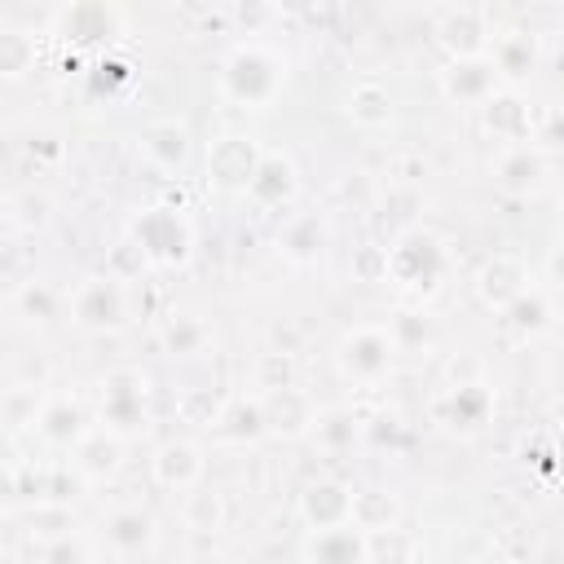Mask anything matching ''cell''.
I'll use <instances>...</instances> for the list:
<instances>
[{"label":"cell","instance_id":"6da1fadb","mask_svg":"<svg viewBox=\"0 0 564 564\" xmlns=\"http://www.w3.org/2000/svg\"><path fill=\"white\" fill-rule=\"evenodd\" d=\"M286 84V66L278 53H269L264 44H242L225 57V70H220V93L242 106V110H264L278 88Z\"/></svg>","mask_w":564,"mask_h":564},{"label":"cell","instance_id":"7a4b0ae2","mask_svg":"<svg viewBox=\"0 0 564 564\" xmlns=\"http://www.w3.org/2000/svg\"><path fill=\"white\" fill-rule=\"evenodd\" d=\"M383 273L414 295H432L441 273H445V247L427 234V229H405L397 238V247L383 256Z\"/></svg>","mask_w":564,"mask_h":564},{"label":"cell","instance_id":"3957f363","mask_svg":"<svg viewBox=\"0 0 564 564\" xmlns=\"http://www.w3.org/2000/svg\"><path fill=\"white\" fill-rule=\"evenodd\" d=\"M397 352H401L397 335L366 322V326H352V330L339 339V370H344L348 379H357V383H379V379L392 370Z\"/></svg>","mask_w":564,"mask_h":564},{"label":"cell","instance_id":"277c9868","mask_svg":"<svg viewBox=\"0 0 564 564\" xmlns=\"http://www.w3.org/2000/svg\"><path fill=\"white\" fill-rule=\"evenodd\" d=\"M97 414L110 432L119 436H132L145 427V375L123 366V370H110L101 379V401H97Z\"/></svg>","mask_w":564,"mask_h":564},{"label":"cell","instance_id":"5b68a950","mask_svg":"<svg viewBox=\"0 0 564 564\" xmlns=\"http://www.w3.org/2000/svg\"><path fill=\"white\" fill-rule=\"evenodd\" d=\"M132 238H137L141 256L154 260V264H176V260L189 256V229H185V220L172 207L141 212L137 225H132Z\"/></svg>","mask_w":564,"mask_h":564},{"label":"cell","instance_id":"8992f818","mask_svg":"<svg viewBox=\"0 0 564 564\" xmlns=\"http://www.w3.org/2000/svg\"><path fill=\"white\" fill-rule=\"evenodd\" d=\"M128 317V300L115 278H84L70 295V322L84 330H115Z\"/></svg>","mask_w":564,"mask_h":564},{"label":"cell","instance_id":"52a82bcc","mask_svg":"<svg viewBox=\"0 0 564 564\" xmlns=\"http://www.w3.org/2000/svg\"><path fill=\"white\" fill-rule=\"evenodd\" d=\"M498 84H502V75H498V66H494L489 53L454 57V62L445 66V75H441L445 97L458 101V106H485V101L498 93Z\"/></svg>","mask_w":564,"mask_h":564},{"label":"cell","instance_id":"ba28073f","mask_svg":"<svg viewBox=\"0 0 564 564\" xmlns=\"http://www.w3.org/2000/svg\"><path fill=\"white\" fill-rule=\"evenodd\" d=\"M101 538H106L110 555L137 560V555H150V551H154L159 529H154V516H150V511H141V507H115V511L101 520Z\"/></svg>","mask_w":564,"mask_h":564},{"label":"cell","instance_id":"9c48e42d","mask_svg":"<svg viewBox=\"0 0 564 564\" xmlns=\"http://www.w3.org/2000/svg\"><path fill=\"white\" fill-rule=\"evenodd\" d=\"M489 392L480 383H458V388H445L436 401H432V419L449 432H476L485 419H489Z\"/></svg>","mask_w":564,"mask_h":564},{"label":"cell","instance_id":"30bf717a","mask_svg":"<svg viewBox=\"0 0 564 564\" xmlns=\"http://www.w3.org/2000/svg\"><path fill=\"white\" fill-rule=\"evenodd\" d=\"M436 40H441V48H445L449 57H476V53H489L494 31H489V22H485L476 9L458 4V9H449V13L436 22Z\"/></svg>","mask_w":564,"mask_h":564},{"label":"cell","instance_id":"8fae6325","mask_svg":"<svg viewBox=\"0 0 564 564\" xmlns=\"http://www.w3.org/2000/svg\"><path fill=\"white\" fill-rule=\"evenodd\" d=\"M260 159H264V154H260L251 141H242V137H220V141L207 150V172H212V181L225 185V189H247L251 176H256V167H260Z\"/></svg>","mask_w":564,"mask_h":564},{"label":"cell","instance_id":"7c38bea8","mask_svg":"<svg viewBox=\"0 0 564 564\" xmlns=\"http://www.w3.org/2000/svg\"><path fill=\"white\" fill-rule=\"evenodd\" d=\"M542 176H546V154L529 141L507 145L494 163V181H498L502 194H533L542 185Z\"/></svg>","mask_w":564,"mask_h":564},{"label":"cell","instance_id":"4fadbf2b","mask_svg":"<svg viewBox=\"0 0 564 564\" xmlns=\"http://www.w3.org/2000/svg\"><path fill=\"white\" fill-rule=\"evenodd\" d=\"M300 555L317 560V564H357V560H366V529L352 520L330 524V529H313V538L304 542Z\"/></svg>","mask_w":564,"mask_h":564},{"label":"cell","instance_id":"5bb4252c","mask_svg":"<svg viewBox=\"0 0 564 564\" xmlns=\"http://www.w3.org/2000/svg\"><path fill=\"white\" fill-rule=\"evenodd\" d=\"M35 432H40L48 445L75 449L79 436L88 432V410H84L75 397H44V410H40V419H35Z\"/></svg>","mask_w":564,"mask_h":564},{"label":"cell","instance_id":"9a60e30c","mask_svg":"<svg viewBox=\"0 0 564 564\" xmlns=\"http://www.w3.org/2000/svg\"><path fill=\"white\" fill-rule=\"evenodd\" d=\"M154 480L163 489H176V494L194 489L203 480V449L194 441H167V445H159V454H154Z\"/></svg>","mask_w":564,"mask_h":564},{"label":"cell","instance_id":"2e32d148","mask_svg":"<svg viewBox=\"0 0 564 564\" xmlns=\"http://www.w3.org/2000/svg\"><path fill=\"white\" fill-rule=\"evenodd\" d=\"M119 463H123V436L119 432H110V427H88L84 436H79V445H75V471L79 476H88V480H106V476H115L119 471Z\"/></svg>","mask_w":564,"mask_h":564},{"label":"cell","instance_id":"e0dca14e","mask_svg":"<svg viewBox=\"0 0 564 564\" xmlns=\"http://www.w3.org/2000/svg\"><path fill=\"white\" fill-rule=\"evenodd\" d=\"M476 291H480V300L489 308H507L516 295L529 291V273H524V264L516 256H494V260H485V269L476 278Z\"/></svg>","mask_w":564,"mask_h":564},{"label":"cell","instance_id":"ac0fdd59","mask_svg":"<svg viewBox=\"0 0 564 564\" xmlns=\"http://www.w3.org/2000/svg\"><path fill=\"white\" fill-rule=\"evenodd\" d=\"M264 423L278 436H300V432H308L317 423V414H313V401L291 383V388L264 392Z\"/></svg>","mask_w":564,"mask_h":564},{"label":"cell","instance_id":"d6986e66","mask_svg":"<svg viewBox=\"0 0 564 564\" xmlns=\"http://www.w3.org/2000/svg\"><path fill=\"white\" fill-rule=\"evenodd\" d=\"M300 511L313 529H330V524H348L352 520V489L339 480H317L304 489Z\"/></svg>","mask_w":564,"mask_h":564},{"label":"cell","instance_id":"ffe728a7","mask_svg":"<svg viewBox=\"0 0 564 564\" xmlns=\"http://www.w3.org/2000/svg\"><path fill=\"white\" fill-rule=\"evenodd\" d=\"M242 194L256 207H282L295 194V163L286 154H264L260 167H256V176H251V185Z\"/></svg>","mask_w":564,"mask_h":564},{"label":"cell","instance_id":"44dd1931","mask_svg":"<svg viewBox=\"0 0 564 564\" xmlns=\"http://www.w3.org/2000/svg\"><path fill=\"white\" fill-rule=\"evenodd\" d=\"M141 150H145V159H150L154 167L176 172V167H185V159H189V132H185V123H176V119H159V123H150V128L141 132Z\"/></svg>","mask_w":564,"mask_h":564},{"label":"cell","instance_id":"7402d4cb","mask_svg":"<svg viewBox=\"0 0 564 564\" xmlns=\"http://www.w3.org/2000/svg\"><path fill=\"white\" fill-rule=\"evenodd\" d=\"M480 115H485V128L498 137V141H529V106L516 97V93H494L485 106H480Z\"/></svg>","mask_w":564,"mask_h":564},{"label":"cell","instance_id":"603a6c76","mask_svg":"<svg viewBox=\"0 0 564 564\" xmlns=\"http://www.w3.org/2000/svg\"><path fill=\"white\" fill-rule=\"evenodd\" d=\"M62 26H66V35H75L79 44H97V40H110V31L119 26V18H115L110 0H75V4L66 9Z\"/></svg>","mask_w":564,"mask_h":564},{"label":"cell","instance_id":"cb8c5ba5","mask_svg":"<svg viewBox=\"0 0 564 564\" xmlns=\"http://www.w3.org/2000/svg\"><path fill=\"white\" fill-rule=\"evenodd\" d=\"M260 432H269V423H264V397L225 401V410L216 419V436H225V441H256Z\"/></svg>","mask_w":564,"mask_h":564},{"label":"cell","instance_id":"d4e9b609","mask_svg":"<svg viewBox=\"0 0 564 564\" xmlns=\"http://www.w3.org/2000/svg\"><path fill=\"white\" fill-rule=\"evenodd\" d=\"M278 247H282L286 260H295V264H313V260L326 251V225H322L317 216H295V220L282 229Z\"/></svg>","mask_w":564,"mask_h":564},{"label":"cell","instance_id":"484cf974","mask_svg":"<svg viewBox=\"0 0 564 564\" xmlns=\"http://www.w3.org/2000/svg\"><path fill=\"white\" fill-rule=\"evenodd\" d=\"M348 119L361 123V128H383V123L392 119V97H388V88L375 84V79L357 84V88L348 93Z\"/></svg>","mask_w":564,"mask_h":564},{"label":"cell","instance_id":"4316f807","mask_svg":"<svg viewBox=\"0 0 564 564\" xmlns=\"http://www.w3.org/2000/svg\"><path fill=\"white\" fill-rule=\"evenodd\" d=\"M489 57H494L498 75L516 84V79H524L533 70V40L529 35H498L489 44Z\"/></svg>","mask_w":564,"mask_h":564},{"label":"cell","instance_id":"83f0119b","mask_svg":"<svg viewBox=\"0 0 564 564\" xmlns=\"http://www.w3.org/2000/svg\"><path fill=\"white\" fill-rule=\"evenodd\" d=\"M181 516H185V524H189L194 533H220V524H225V502H220V494L194 485V489H185Z\"/></svg>","mask_w":564,"mask_h":564},{"label":"cell","instance_id":"f1b7e54d","mask_svg":"<svg viewBox=\"0 0 564 564\" xmlns=\"http://www.w3.org/2000/svg\"><path fill=\"white\" fill-rule=\"evenodd\" d=\"M40 410H44V392L35 383H9V392H4V427L9 432L35 427Z\"/></svg>","mask_w":564,"mask_h":564},{"label":"cell","instance_id":"f546056e","mask_svg":"<svg viewBox=\"0 0 564 564\" xmlns=\"http://www.w3.org/2000/svg\"><path fill=\"white\" fill-rule=\"evenodd\" d=\"M419 555H423V546L405 529H397V524L366 529V560H419Z\"/></svg>","mask_w":564,"mask_h":564},{"label":"cell","instance_id":"4dcf8cb0","mask_svg":"<svg viewBox=\"0 0 564 564\" xmlns=\"http://www.w3.org/2000/svg\"><path fill=\"white\" fill-rule=\"evenodd\" d=\"M397 511H401L397 498L383 489L352 494V524H361V529H388V524H397Z\"/></svg>","mask_w":564,"mask_h":564},{"label":"cell","instance_id":"1f68e13d","mask_svg":"<svg viewBox=\"0 0 564 564\" xmlns=\"http://www.w3.org/2000/svg\"><path fill=\"white\" fill-rule=\"evenodd\" d=\"M22 560H40V564H88V560H97V546L93 542H84V538H70V533H57V538H48L44 546H26L22 551Z\"/></svg>","mask_w":564,"mask_h":564},{"label":"cell","instance_id":"d6a6232c","mask_svg":"<svg viewBox=\"0 0 564 564\" xmlns=\"http://www.w3.org/2000/svg\"><path fill=\"white\" fill-rule=\"evenodd\" d=\"M502 313H507V326H511V330H520V335H538V330H546V326H551V304H546L538 291L516 295Z\"/></svg>","mask_w":564,"mask_h":564},{"label":"cell","instance_id":"836d02e7","mask_svg":"<svg viewBox=\"0 0 564 564\" xmlns=\"http://www.w3.org/2000/svg\"><path fill=\"white\" fill-rule=\"evenodd\" d=\"M13 308L26 317V322H48L53 313H57V291L53 286H44V282H18L13 286Z\"/></svg>","mask_w":564,"mask_h":564},{"label":"cell","instance_id":"e575fe53","mask_svg":"<svg viewBox=\"0 0 564 564\" xmlns=\"http://www.w3.org/2000/svg\"><path fill=\"white\" fill-rule=\"evenodd\" d=\"M313 441H317L322 449L339 454V449H348V445L357 441V419H352V414H344V410L317 414V423H313Z\"/></svg>","mask_w":564,"mask_h":564},{"label":"cell","instance_id":"d590c367","mask_svg":"<svg viewBox=\"0 0 564 564\" xmlns=\"http://www.w3.org/2000/svg\"><path fill=\"white\" fill-rule=\"evenodd\" d=\"M163 344H167V352H176V357H194V352H203V344H207V326H203L198 317H172V322L163 326Z\"/></svg>","mask_w":564,"mask_h":564},{"label":"cell","instance_id":"8d00e7d4","mask_svg":"<svg viewBox=\"0 0 564 564\" xmlns=\"http://www.w3.org/2000/svg\"><path fill=\"white\" fill-rule=\"evenodd\" d=\"M295 370H291V352L286 348H269L260 361H256V388L260 392H273V388H291Z\"/></svg>","mask_w":564,"mask_h":564},{"label":"cell","instance_id":"74e56055","mask_svg":"<svg viewBox=\"0 0 564 564\" xmlns=\"http://www.w3.org/2000/svg\"><path fill=\"white\" fill-rule=\"evenodd\" d=\"M176 410H181V419L194 423V427H216V419H220L225 405H220L207 388H194V392H185V397L176 401Z\"/></svg>","mask_w":564,"mask_h":564},{"label":"cell","instance_id":"f35d334b","mask_svg":"<svg viewBox=\"0 0 564 564\" xmlns=\"http://www.w3.org/2000/svg\"><path fill=\"white\" fill-rule=\"evenodd\" d=\"M9 212H13V225L35 229V225H44V220H48V198H44V194H35V189H22V194L9 203Z\"/></svg>","mask_w":564,"mask_h":564},{"label":"cell","instance_id":"ab89813d","mask_svg":"<svg viewBox=\"0 0 564 564\" xmlns=\"http://www.w3.org/2000/svg\"><path fill=\"white\" fill-rule=\"evenodd\" d=\"M31 62H35L31 40H26L22 31H9V35H4V62H0V70H4L9 79H18V75H22Z\"/></svg>","mask_w":564,"mask_h":564},{"label":"cell","instance_id":"60d3db41","mask_svg":"<svg viewBox=\"0 0 564 564\" xmlns=\"http://www.w3.org/2000/svg\"><path fill=\"white\" fill-rule=\"evenodd\" d=\"M538 141H542V145H564V106H555V110L542 115V123H538Z\"/></svg>","mask_w":564,"mask_h":564},{"label":"cell","instance_id":"b9f144b4","mask_svg":"<svg viewBox=\"0 0 564 564\" xmlns=\"http://www.w3.org/2000/svg\"><path fill=\"white\" fill-rule=\"evenodd\" d=\"M551 273H555V278H560V282H564V247H560V251H555V256H551Z\"/></svg>","mask_w":564,"mask_h":564},{"label":"cell","instance_id":"7bdbcfd3","mask_svg":"<svg viewBox=\"0 0 564 564\" xmlns=\"http://www.w3.org/2000/svg\"><path fill=\"white\" fill-rule=\"evenodd\" d=\"M278 4H282V9H295V13H304L313 0H278Z\"/></svg>","mask_w":564,"mask_h":564},{"label":"cell","instance_id":"ee69618b","mask_svg":"<svg viewBox=\"0 0 564 564\" xmlns=\"http://www.w3.org/2000/svg\"><path fill=\"white\" fill-rule=\"evenodd\" d=\"M154 4H176V0H154Z\"/></svg>","mask_w":564,"mask_h":564},{"label":"cell","instance_id":"f6af8a7d","mask_svg":"<svg viewBox=\"0 0 564 564\" xmlns=\"http://www.w3.org/2000/svg\"><path fill=\"white\" fill-rule=\"evenodd\" d=\"M560 207H564V194H560Z\"/></svg>","mask_w":564,"mask_h":564}]
</instances>
